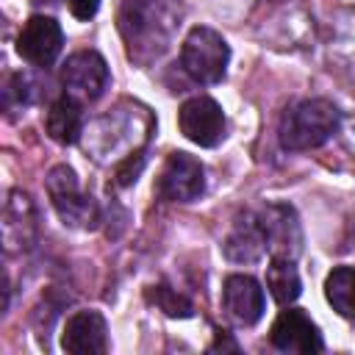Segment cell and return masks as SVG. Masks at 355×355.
Returning <instances> with one entry per match:
<instances>
[{
	"label": "cell",
	"mask_w": 355,
	"mask_h": 355,
	"mask_svg": "<svg viewBox=\"0 0 355 355\" xmlns=\"http://www.w3.org/2000/svg\"><path fill=\"white\" fill-rule=\"evenodd\" d=\"M180 19V0H122L116 22L128 58L141 67L161 58L169 50Z\"/></svg>",
	"instance_id": "6da1fadb"
},
{
	"label": "cell",
	"mask_w": 355,
	"mask_h": 355,
	"mask_svg": "<svg viewBox=\"0 0 355 355\" xmlns=\"http://www.w3.org/2000/svg\"><path fill=\"white\" fill-rule=\"evenodd\" d=\"M338 125H341V114L330 100L324 97L300 100L291 108H286V114L280 116L277 139L283 150L305 153V150H316L324 141H330Z\"/></svg>",
	"instance_id": "7a4b0ae2"
},
{
	"label": "cell",
	"mask_w": 355,
	"mask_h": 355,
	"mask_svg": "<svg viewBox=\"0 0 355 355\" xmlns=\"http://www.w3.org/2000/svg\"><path fill=\"white\" fill-rule=\"evenodd\" d=\"M230 64V47L225 36L208 25H194L180 47V67L197 83H219Z\"/></svg>",
	"instance_id": "3957f363"
},
{
	"label": "cell",
	"mask_w": 355,
	"mask_h": 355,
	"mask_svg": "<svg viewBox=\"0 0 355 355\" xmlns=\"http://www.w3.org/2000/svg\"><path fill=\"white\" fill-rule=\"evenodd\" d=\"M47 194H50V202L55 208V214L64 219V225H72V227H92L97 222V202L80 191V183H78V175L72 166L67 164H58L47 172Z\"/></svg>",
	"instance_id": "277c9868"
},
{
	"label": "cell",
	"mask_w": 355,
	"mask_h": 355,
	"mask_svg": "<svg viewBox=\"0 0 355 355\" xmlns=\"http://www.w3.org/2000/svg\"><path fill=\"white\" fill-rule=\"evenodd\" d=\"M155 191L166 202H191L205 191V166L189 153H169L158 172Z\"/></svg>",
	"instance_id": "5b68a950"
},
{
	"label": "cell",
	"mask_w": 355,
	"mask_h": 355,
	"mask_svg": "<svg viewBox=\"0 0 355 355\" xmlns=\"http://www.w3.org/2000/svg\"><path fill=\"white\" fill-rule=\"evenodd\" d=\"M255 214H258V222L263 230L269 258L297 261L302 252V227H300L297 211L286 202H269Z\"/></svg>",
	"instance_id": "8992f818"
},
{
	"label": "cell",
	"mask_w": 355,
	"mask_h": 355,
	"mask_svg": "<svg viewBox=\"0 0 355 355\" xmlns=\"http://www.w3.org/2000/svg\"><path fill=\"white\" fill-rule=\"evenodd\" d=\"M178 125H180V133L189 141L200 144V147H216V144H222L225 130H227L222 105L214 97H205V94L189 97L180 105Z\"/></svg>",
	"instance_id": "52a82bcc"
},
{
	"label": "cell",
	"mask_w": 355,
	"mask_h": 355,
	"mask_svg": "<svg viewBox=\"0 0 355 355\" xmlns=\"http://www.w3.org/2000/svg\"><path fill=\"white\" fill-rule=\"evenodd\" d=\"M61 86L80 103H94L108 86V64L94 50L72 53L61 67Z\"/></svg>",
	"instance_id": "ba28073f"
},
{
	"label": "cell",
	"mask_w": 355,
	"mask_h": 355,
	"mask_svg": "<svg viewBox=\"0 0 355 355\" xmlns=\"http://www.w3.org/2000/svg\"><path fill=\"white\" fill-rule=\"evenodd\" d=\"M64 47V31L53 17L33 14L17 33V53L33 67H50Z\"/></svg>",
	"instance_id": "9c48e42d"
},
{
	"label": "cell",
	"mask_w": 355,
	"mask_h": 355,
	"mask_svg": "<svg viewBox=\"0 0 355 355\" xmlns=\"http://www.w3.org/2000/svg\"><path fill=\"white\" fill-rule=\"evenodd\" d=\"M269 344L280 352H322L324 349L316 322L300 308L280 311V316L272 322Z\"/></svg>",
	"instance_id": "30bf717a"
},
{
	"label": "cell",
	"mask_w": 355,
	"mask_h": 355,
	"mask_svg": "<svg viewBox=\"0 0 355 355\" xmlns=\"http://www.w3.org/2000/svg\"><path fill=\"white\" fill-rule=\"evenodd\" d=\"M222 305L236 324L252 327L263 316L266 297H263L261 283L252 275H230L222 283Z\"/></svg>",
	"instance_id": "8fae6325"
},
{
	"label": "cell",
	"mask_w": 355,
	"mask_h": 355,
	"mask_svg": "<svg viewBox=\"0 0 355 355\" xmlns=\"http://www.w3.org/2000/svg\"><path fill=\"white\" fill-rule=\"evenodd\" d=\"M61 347L72 355H103L108 349V327L100 311H75L64 330Z\"/></svg>",
	"instance_id": "7c38bea8"
},
{
	"label": "cell",
	"mask_w": 355,
	"mask_h": 355,
	"mask_svg": "<svg viewBox=\"0 0 355 355\" xmlns=\"http://www.w3.org/2000/svg\"><path fill=\"white\" fill-rule=\"evenodd\" d=\"M263 252H266V241H263L258 214H252V211L239 214L225 239V255L233 263H255L263 258Z\"/></svg>",
	"instance_id": "4fadbf2b"
},
{
	"label": "cell",
	"mask_w": 355,
	"mask_h": 355,
	"mask_svg": "<svg viewBox=\"0 0 355 355\" xmlns=\"http://www.w3.org/2000/svg\"><path fill=\"white\" fill-rule=\"evenodd\" d=\"M44 130L58 144H75L83 133V105L72 94H61L50 103L44 114Z\"/></svg>",
	"instance_id": "5bb4252c"
},
{
	"label": "cell",
	"mask_w": 355,
	"mask_h": 355,
	"mask_svg": "<svg viewBox=\"0 0 355 355\" xmlns=\"http://www.w3.org/2000/svg\"><path fill=\"white\" fill-rule=\"evenodd\" d=\"M324 300L333 305L338 316L355 322V269L352 266H336L324 277Z\"/></svg>",
	"instance_id": "9a60e30c"
},
{
	"label": "cell",
	"mask_w": 355,
	"mask_h": 355,
	"mask_svg": "<svg viewBox=\"0 0 355 355\" xmlns=\"http://www.w3.org/2000/svg\"><path fill=\"white\" fill-rule=\"evenodd\" d=\"M266 288H269V294H272V300L277 305H291L302 291V283H300L294 261L272 258L269 266H266Z\"/></svg>",
	"instance_id": "2e32d148"
},
{
	"label": "cell",
	"mask_w": 355,
	"mask_h": 355,
	"mask_svg": "<svg viewBox=\"0 0 355 355\" xmlns=\"http://www.w3.org/2000/svg\"><path fill=\"white\" fill-rule=\"evenodd\" d=\"M147 302H153L158 311H164L166 316H172V319H189L191 316V302L183 297V294H178L175 288H169L166 283H155V286H150L147 288Z\"/></svg>",
	"instance_id": "e0dca14e"
},
{
	"label": "cell",
	"mask_w": 355,
	"mask_h": 355,
	"mask_svg": "<svg viewBox=\"0 0 355 355\" xmlns=\"http://www.w3.org/2000/svg\"><path fill=\"white\" fill-rule=\"evenodd\" d=\"M144 153L141 150H136V153H130V155H125L119 164H116V172H114V183L116 186H130V183H136V178H139V172L144 169Z\"/></svg>",
	"instance_id": "ac0fdd59"
},
{
	"label": "cell",
	"mask_w": 355,
	"mask_h": 355,
	"mask_svg": "<svg viewBox=\"0 0 355 355\" xmlns=\"http://www.w3.org/2000/svg\"><path fill=\"white\" fill-rule=\"evenodd\" d=\"M67 6H69V11H72V17H78V19H92V17L97 14V8H100V0H67Z\"/></svg>",
	"instance_id": "d6986e66"
}]
</instances>
